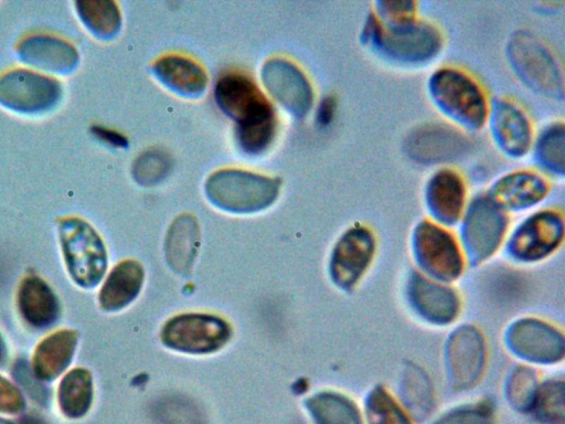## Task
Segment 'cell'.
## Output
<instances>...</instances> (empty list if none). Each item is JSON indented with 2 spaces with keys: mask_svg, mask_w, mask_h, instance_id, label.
I'll return each mask as SVG.
<instances>
[{
  "mask_svg": "<svg viewBox=\"0 0 565 424\" xmlns=\"http://www.w3.org/2000/svg\"><path fill=\"white\" fill-rule=\"evenodd\" d=\"M24 398L20 390L0 375V412L18 414L24 409Z\"/></svg>",
  "mask_w": 565,
  "mask_h": 424,
  "instance_id": "836d02e7",
  "label": "cell"
},
{
  "mask_svg": "<svg viewBox=\"0 0 565 424\" xmlns=\"http://www.w3.org/2000/svg\"><path fill=\"white\" fill-rule=\"evenodd\" d=\"M505 229V218L489 200H478L466 220V243L471 255L479 259L498 246Z\"/></svg>",
  "mask_w": 565,
  "mask_h": 424,
  "instance_id": "9c48e42d",
  "label": "cell"
},
{
  "mask_svg": "<svg viewBox=\"0 0 565 424\" xmlns=\"http://www.w3.org/2000/svg\"><path fill=\"white\" fill-rule=\"evenodd\" d=\"M430 93L437 105L462 126L480 127L487 117V102L478 84L461 71L444 68L430 80Z\"/></svg>",
  "mask_w": 565,
  "mask_h": 424,
  "instance_id": "277c9868",
  "label": "cell"
},
{
  "mask_svg": "<svg viewBox=\"0 0 565 424\" xmlns=\"http://www.w3.org/2000/svg\"><path fill=\"white\" fill-rule=\"evenodd\" d=\"M231 337L228 324L215 316L188 314L170 319L161 331L162 342L188 353H209L222 348Z\"/></svg>",
  "mask_w": 565,
  "mask_h": 424,
  "instance_id": "5b68a950",
  "label": "cell"
},
{
  "mask_svg": "<svg viewBox=\"0 0 565 424\" xmlns=\"http://www.w3.org/2000/svg\"><path fill=\"white\" fill-rule=\"evenodd\" d=\"M317 424H362L355 405L335 393H320L307 401Z\"/></svg>",
  "mask_w": 565,
  "mask_h": 424,
  "instance_id": "7402d4cb",
  "label": "cell"
},
{
  "mask_svg": "<svg viewBox=\"0 0 565 424\" xmlns=\"http://www.w3.org/2000/svg\"><path fill=\"white\" fill-rule=\"evenodd\" d=\"M562 383H546L534 395L531 406L541 421L548 424H563L564 403Z\"/></svg>",
  "mask_w": 565,
  "mask_h": 424,
  "instance_id": "4316f807",
  "label": "cell"
},
{
  "mask_svg": "<svg viewBox=\"0 0 565 424\" xmlns=\"http://www.w3.org/2000/svg\"><path fill=\"white\" fill-rule=\"evenodd\" d=\"M17 303L22 318L32 327L46 328L60 315V303L52 288L40 277L29 275L21 282Z\"/></svg>",
  "mask_w": 565,
  "mask_h": 424,
  "instance_id": "7c38bea8",
  "label": "cell"
},
{
  "mask_svg": "<svg viewBox=\"0 0 565 424\" xmlns=\"http://www.w3.org/2000/svg\"><path fill=\"white\" fill-rule=\"evenodd\" d=\"M492 128L501 147L512 153H524L531 142V127L524 114L513 104L500 103L492 116Z\"/></svg>",
  "mask_w": 565,
  "mask_h": 424,
  "instance_id": "ffe728a7",
  "label": "cell"
},
{
  "mask_svg": "<svg viewBox=\"0 0 565 424\" xmlns=\"http://www.w3.org/2000/svg\"><path fill=\"white\" fill-rule=\"evenodd\" d=\"M77 343V333L71 329L57 330L45 337L35 348L32 371L40 381L57 378L71 363Z\"/></svg>",
  "mask_w": 565,
  "mask_h": 424,
  "instance_id": "5bb4252c",
  "label": "cell"
},
{
  "mask_svg": "<svg viewBox=\"0 0 565 424\" xmlns=\"http://www.w3.org/2000/svg\"><path fill=\"white\" fill-rule=\"evenodd\" d=\"M205 192L210 201L222 210L250 213L269 206L276 200L279 180L238 169H223L209 177Z\"/></svg>",
  "mask_w": 565,
  "mask_h": 424,
  "instance_id": "7a4b0ae2",
  "label": "cell"
},
{
  "mask_svg": "<svg viewBox=\"0 0 565 424\" xmlns=\"http://www.w3.org/2000/svg\"><path fill=\"white\" fill-rule=\"evenodd\" d=\"M511 341L520 354L535 360H555L563 352V342L556 331L533 321L520 322L513 329Z\"/></svg>",
  "mask_w": 565,
  "mask_h": 424,
  "instance_id": "d6986e66",
  "label": "cell"
},
{
  "mask_svg": "<svg viewBox=\"0 0 565 424\" xmlns=\"http://www.w3.org/2000/svg\"><path fill=\"white\" fill-rule=\"evenodd\" d=\"M563 126L554 127L542 136L539 142L540 160L544 162L548 169L563 170Z\"/></svg>",
  "mask_w": 565,
  "mask_h": 424,
  "instance_id": "f546056e",
  "label": "cell"
},
{
  "mask_svg": "<svg viewBox=\"0 0 565 424\" xmlns=\"http://www.w3.org/2000/svg\"><path fill=\"white\" fill-rule=\"evenodd\" d=\"M370 424H412L392 396L383 389L374 390L367 400Z\"/></svg>",
  "mask_w": 565,
  "mask_h": 424,
  "instance_id": "83f0119b",
  "label": "cell"
},
{
  "mask_svg": "<svg viewBox=\"0 0 565 424\" xmlns=\"http://www.w3.org/2000/svg\"><path fill=\"white\" fill-rule=\"evenodd\" d=\"M58 87L42 76L15 72L0 80V99L11 107L40 109L53 103Z\"/></svg>",
  "mask_w": 565,
  "mask_h": 424,
  "instance_id": "8fae6325",
  "label": "cell"
},
{
  "mask_svg": "<svg viewBox=\"0 0 565 424\" xmlns=\"http://www.w3.org/2000/svg\"><path fill=\"white\" fill-rule=\"evenodd\" d=\"M263 81L273 96L296 116H303L311 106V87L294 64L284 60L268 61L263 67Z\"/></svg>",
  "mask_w": 565,
  "mask_h": 424,
  "instance_id": "52a82bcc",
  "label": "cell"
},
{
  "mask_svg": "<svg viewBox=\"0 0 565 424\" xmlns=\"http://www.w3.org/2000/svg\"><path fill=\"white\" fill-rule=\"evenodd\" d=\"M24 53L31 56L39 65H50L62 67L73 62V51L71 46L61 42L38 40L25 45Z\"/></svg>",
  "mask_w": 565,
  "mask_h": 424,
  "instance_id": "f1b7e54d",
  "label": "cell"
},
{
  "mask_svg": "<svg viewBox=\"0 0 565 424\" xmlns=\"http://www.w3.org/2000/svg\"><path fill=\"white\" fill-rule=\"evenodd\" d=\"M415 251L423 266L441 279L457 277L462 267L459 248L452 236L429 222L415 232Z\"/></svg>",
  "mask_w": 565,
  "mask_h": 424,
  "instance_id": "8992f818",
  "label": "cell"
},
{
  "mask_svg": "<svg viewBox=\"0 0 565 424\" xmlns=\"http://www.w3.org/2000/svg\"><path fill=\"white\" fill-rule=\"evenodd\" d=\"M334 112V102L332 98L328 97L323 99L320 104L318 110V120L321 125H328L333 116Z\"/></svg>",
  "mask_w": 565,
  "mask_h": 424,
  "instance_id": "d590c367",
  "label": "cell"
},
{
  "mask_svg": "<svg viewBox=\"0 0 565 424\" xmlns=\"http://www.w3.org/2000/svg\"><path fill=\"white\" fill-rule=\"evenodd\" d=\"M96 134L107 142L117 146V147H125L127 145L126 138H124L121 135L115 131H110L107 129L98 128L96 130Z\"/></svg>",
  "mask_w": 565,
  "mask_h": 424,
  "instance_id": "8d00e7d4",
  "label": "cell"
},
{
  "mask_svg": "<svg viewBox=\"0 0 565 424\" xmlns=\"http://www.w3.org/2000/svg\"><path fill=\"white\" fill-rule=\"evenodd\" d=\"M491 407L479 403L458 409L440 418L436 424H491Z\"/></svg>",
  "mask_w": 565,
  "mask_h": 424,
  "instance_id": "4dcf8cb0",
  "label": "cell"
},
{
  "mask_svg": "<svg viewBox=\"0 0 565 424\" xmlns=\"http://www.w3.org/2000/svg\"><path fill=\"white\" fill-rule=\"evenodd\" d=\"M58 404L64 415L77 418L87 413L93 401V379L88 370L67 372L58 385Z\"/></svg>",
  "mask_w": 565,
  "mask_h": 424,
  "instance_id": "44dd1931",
  "label": "cell"
},
{
  "mask_svg": "<svg viewBox=\"0 0 565 424\" xmlns=\"http://www.w3.org/2000/svg\"><path fill=\"white\" fill-rule=\"evenodd\" d=\"M427 201L431 212L441 222H456L465 202L461 177L448 169L436 172L428 182Z\"/></svg>",
  "mask_w": 565,
  "mask_h": 424,
  "instance_id": "e0dca14e",
  "label": "cell"
},
{
  "mask_svg": "<svg viewBox=\"0 0 565 424\" xmlns=\"http://www.w3.org/2000/svg\"><path fill=\"white\" fill-rule=\"evenodd\" d=\"M0 424H12V423H10V422H8V421H6L3 418H0Z\"/></svg>",
  "mask_w": 565,
  "mask_h": 424,
  "instance_id": "ab89813d",
  "label": "cell"
},
{
  "mask_svg": "<svg viewBox=\"0 0 565 424\" xmlns=\"http://www.w3.org/2000/svg\"><path fill=\"white\" fill-rule=\"evenodd\" d=\"M220 108L236 121V136L245 152L266 150L274 139L277 119L275 110L258 86L246 75L228 73L215 85Z\"/></svg>",
  "mask_w": 565,
  "mask_h": 424,
  "instance_id": "6da1fadb",
  "label": "cell"
},
{
  "mask_svg": "<svg viewBox=\"0 0 565 424\" xmlns=\"http://www.w3.org/2000/svg\"><path fill=\"white\" fill-rule=\"evenodd\" d=\"M198 243V227L195 220L191 216L179 218L169 231L168 236V257L171 264L178 265L181 268L189 265L195 244Z\"/></svg>",
  "mask_w": 565,
  "mask_h": 424,
  "instance_id": "cb8c5ba5",
  "label": "cell"
},
{
  "mask_svg": "<svg viewBox=\"0 0 565 424\" xmlns=\"http://www.w3.org/2000/svg\"><path fill=\"white\" fill-rule=\"evenodd\" d=\"M142 282L143 268L138 262L128 259L117 264L100 289V307L107 311L124 308L137 297Z\"/></svg>",
  "mask_w": 565,
  "mask_h": 424,
  "instance_id": "2e32d148",
  "label": "cell"
},
{
  "mask_svg": "<svg viewBox=\"0 0 565 424\" xmlns=\"http://www.w3.org/2000/svg\"><path fill=\"white\" fill-rule=\"evenodd\" d=\"M4 358H6V346L0 336V364L4 361Z\"/></svg>",
  "mask_w": 565,
  "mask_h": 424,
  "instance_id": "f35d334b",
  "label": "cell"
},
{
  "mask_svg": "<svg viewBox=\"0 0 565 424\" xmlns=\"http://www.w3.org/2000/svg\"><path fill=\"white\" fill-rule=\"evenodd\" d=\"M380 39L392 55L414 61L434 54L439 45V36L433 28L412 20L394 24Z\"/></svg>",
  "mask_w": 565,
  "mask_h": 424,
  "instance_id": "4fadbf2b",
  "label": "cell"
},
{
  "mask_svg": "<svg viewBox=\"0 0 565 424\" xmlns=\"http://www.w3.org/2000/svg\"><path fill=\"white\" fill-rule=\"evenodd\" d=\"M13 374L21 385L38 401L45 402L47 393L39 383V379L34 375L32 368L25 361H17L13 368Z\"/></svg>",
  "mask_w": 565,
  "mask_h": 424,
  "instance_id": "d6a6232c",
  "label": "cell"
},
{
  "mask_svg": "<svg viewBox=\"0 0 565 424\" xmlns=\"http://www.w3.org/2000/svg\"><path fill=\"white\" fill-rule=\"evenodd\" d=\"M21 424H44L41 420L34 417V416H25L22 421H21Z\"/></svg>",
  "mask_w": 565,
  "mask_h": 424,
  "instance_id": "74e56055",
  "label": "cell"
},
{
  "mask_svg": "<svg viewBox=\"0 0 565 424\" xmlns=\"http://www.w3.org/2000/svg\"><path fill=\"white\" fill-rule=\"evenodd\" d=\"M413 285L415 303L423 314L433 320L441 322L452 319L457 310V300L449 290L430 284L419 277L415 278Z\"/></svg>",
  "mask_w": 565,
  "mask_h": 424,
  "instance_id": "603a6c76",
  "label": "cell"
},
{
  "mask_svg": "<svg viewBox=\"0 0 565 424\" xmlns=\"http://www.w3.org/2000/svg\"><path fill=\"white\" fill-rule=\"evenodd\" d=\"M547 192L545 180L533 172L520 171L500 179L493 187V199L507 208L532 205Z\"/></svg>",
  "mask_w": 565,
  "mask_h": 424,
  "instance_id": "ac0fdd59",
  "label": "cell"
},
{
  "mask_svg": "<svg viewBox=\"0 0 565 424\" xmlns=\"http://www.w3.org/2000/svg\"><path fill=\"white\" fill-rule=\"evenodd\" d=\"M152 70L162 84L183 96H198L207 85L204 70L184 56L175 54L161 56L156 61Z\"/></svg>",
  "mask_w": 565,
  "mask_h": 424,
  "instance_id": "9a60e30c",
  "label": "cell"
},
{
  "mask_svg": "<svg viewBox=\"0 0 565 424\" xmlns=\"http://www.w3.org/2000/svg\"><path fill=\"white\" fill-rule=\"evenodd\" d=\"M562 234V219L556 213L542 212L530 218L514 233L511 250L520 258H539L557 246Z\"/></svg>",
  "mask_w": 565,
  "mask_h": 424,
  "instance_id": "ba28073f",
  "label": "cell"
},
{
  "mask_svg": "<svg viewBox=\"0 0 565 424\" xmlns=\"http://www.w3.org/2000/svg\"><path fill=\"white\" fill-rule=\"evenodd\" d=\"M374 242L365 229H352L338 242L331 261L334 280L342 286L352 285L371 261Z\"/></svg>",
  "mask_w": 565,
  "mask_h": 424,
  "instance_id": "30bf717a",
  "label": "cell"
},
{
  "mask_svg": "<svg viewBox=\"0 0 565 424\" xmlns=\"http://www.w3.org/2000/svg\"><path fill=\"white\" fill-rule=\"evenodd\" d=\"M58 232L72 279L82 287L96 286L107 267V254L99 235L87 222L75 218L63 220Z\"/></svg>",
  "mask_w": 565,
  "mask_h": 424,
  "instance_id": "3957f363",
  "label": "cell"
},
{
  "mask_svg": "<svg viewBox=\"0 0 565 424\" xmlns=\"http://www.w3.org/2000/svg\"><path fill=\"white\" fill-rule=\"evenodd\" d=\"M456 342L451 346V362L454 371L460 382L473 380L479 371L481 358V343L476 333L469 331L458 335Z\"/></svg>",
  "mask_w": 565,
  "mask_h": 424,
  "instance_id": "d4e9b609",
  "label": "cell"
},
{
  "mask_svg": "<svg viewBox=\"0 0 565 424\" xmlns=\"http://www.w3.org/2000/svg\"><path fill=\"white\" fill-rule=\"evenodd\" d=\"M533 378L529 372H521L512 382L511 394L516 404L521 407L532 404L533 401Z\"/></svg>",
  "mask_w": 565,
  "mask_h": 424,
  "instance_id": "e575fe53",
  "label": "cell"
},
{
  "mask_svg": "<svg viewBox=\"0 0 565 424\" xmlns=\"http://www.w3.org/2000/svg\"><path fill=\"white\" fill-rule=\"evenodd\" d=\"M167 169L163 157L153 152L145 153L135 167L136 177L143 183L156 182Z\"/></svg>",
  "mask_w": 565,
  "mask_h": 424,
  "instance_id": "1f68e13d",
  "label": "cell"
},
{
  "mask_svg": "<svg viewBox=\"0 0 565 424\" xmlns=\"http://www.w3.org/2000/svg\"><path fill=\"white\" fill-rule=\"evenodd\" d=\"M79 12L88 28L99 36L109 38L120 28V12L113 1L79 2Z\"/></svg>",
  "mask_w": 565,
  "mask_h": 424,
  "instance_id": "484cf974",
  "label": "cell"
}]
</instances>
